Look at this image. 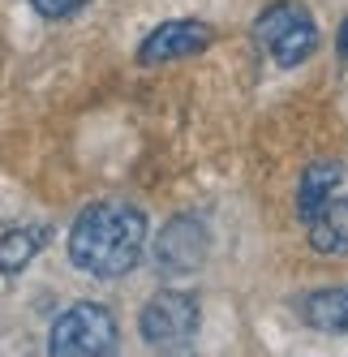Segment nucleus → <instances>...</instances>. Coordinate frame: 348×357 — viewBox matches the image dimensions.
I'll return each mask as SVG.
<instances>
[{
    "instance_id": "nucleus-1",
    "label": "nucleus",
    "mask_w": 348,
    "mask_h": 357,
    "mask_svg": "<svg viewBox=\"0 0 348 357\" xmlns=\"http://www.w3.org/2000/svg\"><path fill=\"white\" fill-rule=\"evenodd\" d=\"M142 250H146V215L129 202H90L69 228L73 267L104 280L134 271Z\"/></svg>"
},
{
    "instance_id": "nucleus-2",
    "label": "nucleus",
    "mask_w": 348,
    "mask_h": 357,
    "mask_svg": "<svg viewBox=\"0 0 348 357\" xmlns=\"http://www.w3.org/2000/svg\"><path fill=\"white\" fill-rule=\"evenodd\" d=\"M47 349L56 357H95V353H112L116 349V314L108 305L78 301L52 323Z\"/></svg>"
},
{
    "instance_id": "nucleus-3",
    "label": "nucleus",
    "mask_w": 348,
    "mask_h": 357,
    "mask_svg": "<svg viewBox=\"0 0 348 357\" xmlns=\"http://www.w3.org/2000/svg\"><path fill=\"white\" fill-rule=\"evenodd\" d=\"M254 39L271 52V61H276V65H296V61H306L314 47H318V26H314V17L301 5L280 0V5H271V9L258 13Z\"/></svg>"
},
{
    "instance_id": "nucleus-4",
    "label": "nucleus",
    "mask_w": 348,
    "mask_h": 357,
    "mask_svg": "<svg viewBox=\"0 0 348 357\" xmlns=\"http://www.w3.org/2000/svg\"><path fill=\"white\" fill-rule=\"evenodd\" d=\"M198 319H203L198 297L185 293V289H168V293H155L151 301L142 305L138 327H142V340L146 344L177 349V344H185L193 331H198Z\"/></svg>"
},
{
    "instance_id": "nucleus-5",
    "label": "nucleus",
    "mask_w": 348,
    "mask_h": 357,
    "mask_svg": "<svg viewBox=\"0 0 348 357\" xmlns=\"http://www.w3.org/2000/svg\"><path fill=\"white\" fill-rule=\"evenodd\" d=\"M215 39V31L198 17H172L164 26H155L151 35L142 39L138 47V61L142 65H168V61H185V56H198L207 52Z\"/></svg>"
},
{
    "instance_id": "nucleus-6",
    "label": "nucleus",
    "mask_w": 348,
    "mask_h": 357,
    "mask_svg": "<svg viewBox=\"0 0 348 357\" xmlns=\"http://www.w3.org/2000/svg\"><path fill=\"white\" fill-rule=\"evenodd\" d=\"M211 254V237H207V224L198 215H177L159 228V241H155V267L164 271H193L203 267Z\"/></svg>"
},
{
    "instance_id": "nucleus-7",
    "label": "nucleus",
    "mask_w": 348,
    "mask_h": 357,
    "mask_svg": "<svg viewBox=\"0 0 348 357\" xmlns=\"http://www.w3.org/2000/svg\"><path fill=\"white\" fill-rule=\"evenodd\" d=\"M310 245L327 259H344L348 254V198H327L310 220Z\"/></svg>"
},
{
    "instance_id": "nucleus-8",
    "label": "nucleus",
    "mask_w": 348,
    "mask_h": 357,
    "mask_svg": "<svg viewBox=\"0 0 348 357\" xmlns=\"http://www.w3.org/2000/svg\"><path fill=\"white\" fill-rule=\"evenodd\" d=\"M344 181V168L340 160H314L306 172H301V185H296V215L306 224L318 215V207L335 194V185Z\"/></svg>"
},
{
    "instance_id": "nucleus-9",
    "label": "nucleus",
    "mask_w": 348,
    "mask_h": 357,
    "mask_svg": "<svg viewBox=\"0 0 348 357\" xmlns=\"http://www.w3.org/2000/svg\"><path fill=\"white\" fill-rule=\"evenodd\" d=\"M301 314L314 331H327V336H348V284L335 289H314L301 301Z\"/></svg>"
},
{
    "instance_id": "nucleus-10",
    "label": "nucleus",
    "mask_w": 348,
    "mask_h": 357,
    "mask_svg": "<svg viewBox=\"0 0 348 357\" xmlns=\"http://www.w3.org/2000/svg\"><path fill=\"white\" fill-rule=\"evenodd\" d=\"M47 241V228L43 224H22V228H9L5 237H0V271H22L35 254L39 245Z\"/></svg>"
},
{
    "instance_id": "nucleus-11",
    "label": "nucleus",
    "mask_w": 348,
    "mask_h": 357,
    "mask_svg": "<svg viewBox=\"0 0 348 357\" xmlns=\"http://www.w3.org/2000/svg\"><path fill=\"white\" fill-rule=\"evenodd\" d=\"M31 5H35L43 17H73L78 9H86L90 0H31Z\"/></svg>"
},
{
    "instance_id": "nucleus-12",
    "label": "nucleus",
    "mask_w": 348,
    "mask_h": 357,
    "mask_svg": "<svg viewBox=\"0 0 348 357\" xmlns=\"http://www.w3.org/2000/svg\"><path fill=\"white\" fill-rule=\"evenodd\" d=\"M340 52L348 56V22H344V31H340Z\"/></svg>"
}]
</instances>
